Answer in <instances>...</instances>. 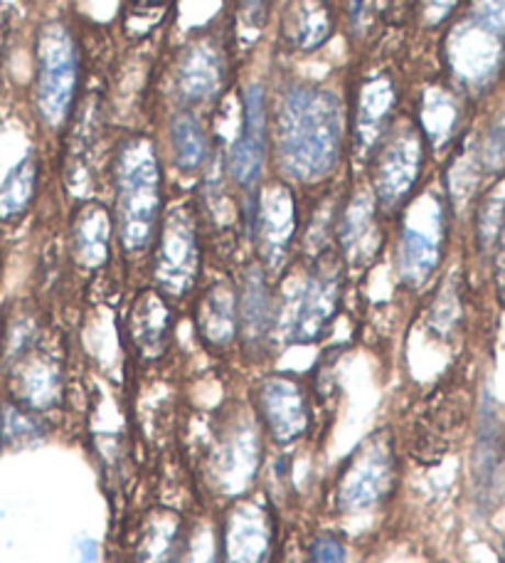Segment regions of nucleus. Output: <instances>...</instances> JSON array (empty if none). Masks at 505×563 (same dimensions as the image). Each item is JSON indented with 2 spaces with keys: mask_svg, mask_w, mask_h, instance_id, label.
Here are the masks:
<instances>
[{
  "mask_svg": "<svg viewBox=\"0 0 505 563\" xmlns=\"http://www.w3.org/2000/svg\"><path fill=\"white\" fill-rule=\"evenodd\" d=\"M501 561L505 563V544H503V551H501Z\"/></svg>",
  "mask_w": 505,
  "mask_h": 563,
  "instance_id": "40",
  "label": "nucleus"
},
{
  "mask_svg": "<svg viewBox=\"0 0 505 563\" xmlns=\"http://www.w3.org/2000/svg\"><path fill=\"white\" fill-rule=\"evenodd\" d=\"M79 551H82V563L97 561V541H82V544H79Z\"/></svg>",
  "mask_w": 505,
  "mask_h": 563,
  "instance_id": "39",
  "label": "nucleus"
},
{
  "mask_svg": "<svg viewBox=\"0 0 505 563\" xmlns=\"http://www.w3.org/2000/svg\"><path fill=\"white\" fill-rule=\"evenodd\" d=\"M170 154L180 174H198L210 164L212 144L207 126L198 117L195 109H180L170 117L168 124Z\"/></svg>",
  "mask_w": 505,
  "mask_h": 563,
  "instance_id": "26",
  "label": "nucleus"
},
{
  "mask_svg": "<svg viewBox=\"0 0 505 563\" xmlns=\"http://www.w3.org/2000/svg\"><path fill=\"white\" fill-rule=\"evenodd\" d=\"M126 5L131 10V15L148 18V15L164 13V10L170 5V0H126Z\"/></svg>",
  "mask_w": 505,
  "mask_h": 563,
  "instance_id": "37",
  "label": "nucleus"
},
{
  "mask_svg": "<svg viewBox=\"0 0 505 563\" xmlns=\"http://www.w3.org/2000/svg\"><path fill=\"white\" fill-rule=\"evenodd\" d=\"M195 329L202 344L225 351L239 339V289L235 282L215 279L195 305Z\"/></svg>",
  "mask_w": 505,
  "mask_h": 563,
  "instance_id": "18",
  "label": "nucleus"
},
{
  "mask_svg": "<svg viewBox=\"0 0 505 563\" xmlns=\"http://www.w3.org/2000/svg\"><path fill=\"white\" fill-rule=\"evenodd\" d=\"M271 554V515L261 501H239L225 527V563H267Z\"/></svg>",
  "mask_w": 505,
  "mask_h": 563,
  "instance_id": "20",
  "label": "nucleus"
},
{
  "mask_svg": "<svg viewBox=\"0 0 505 563\" xmlns=\"http://www.w3.org/2000/svg\"><path fill=\"white\" fill-rule=\"evenodd\" d=\"M447 69L463 92L481 95L496 82L505 65V37L476 20H461L444 43Z\"/></svg>",
  "mask_w": 505,
  "mask_h": 563,
  "instance_id": "9",
  "label": "nucleus"
},
{
  "mask_svg": "<svg viewBox=\"0 0 505 563\" xmlns=\"http://www.w3.org/2000/svg\"><path fill=\"white\" fill-rule=\"evenodd\" d=\"M10 368V394L13 404L27 410H47L57 404L59 388H63V376L55 358H49L40 351L27 349L25 354L8 361Z\"/></svg>",
  "mask_w": 505,
  "mask_h": 563,
  "instance_id": "19",
  "label": "nucleus"
},
{
  "mask_svg": "<svg viewBox=\"0 0 505 563\" xmlns=\"http://www.w3.org/2000/svg\"><path fill=\"white\" fill-rule=\"evenodd\" d=\"M227 85V53L220 37L198 35L180 49L173 67V92L186 109L210 104Z\"/></svg>",
  "mask_w": 505,
  "mask_h": 563,
  "instance_id": "14",
  "label": "nucleus"
},
{
  "mask_svg": "<svg viewBox=\"0 0 505 563\" xmlns=\"http://www.w3.org/2000/svg\"><path fill=\"white\" fill-rule=\"evenodd\" d=\"M239 289V339L249 349H265L274 336L277 301L269 277L259 265L249 267Z\"/></svg>",
  "mask_w": 505,
  "mask_h": 563,
  "instance_id": "21",
  "label": "nucleus"
},
{
  "mask_svg": "<svg viewBox=\"0 0 505 563\" xmlns=\"http://www.w3.org/2000/svg\"><path fill=\"white\" fill-rule=\"evenodd\" d=\"M176 563H217V539L207 525H200L190 534L186 549L176 556Z\"/></svg>",
  "mask_w": 505,
  "mask_h": 563,
  "instance_id": "32",
  "label": "nucleus"
},
{
  "mask_svg": "<svg viewBox=\"0 0 505 563\" xmlns=\"http://www.w3.org/2000/svg\"><path fill=\"white\" fill-rule=\"evenodd\" d=\"M380 210L370 186L358 188L348 196L336 218V250L346 267H368L382 247Z\"/></svg>",
  "mask_w": 505,
  "mask_h": 563,
  "instance_id": "15",
  "label": "nucleus"
},
{
  "mask_svg": "<svg viewBox=\"0 0 505 563\" xmlns=\"http://www.w3.org/2000/svg\"><path fill=\"white\" fill-rule=\"evenodd\" d=\"M131 339L136 349L148 358L164 354L173 331V311H170L168 297L158 289H144L131 305L128 317Z\"/></svg>",
  "mask_w": 505,
  "mask_h": 563,
  "instance_id": "22",
  "label": "nucleus"
},
{
  "mask_svg": "<svg viewBox=\"0 0 505 563\" xmlns=\"http://www.w3.org/2000/svg\"><path fill=\"white\" fill-rule=\"evenodd\" d=\"M414 124L427 141L429 151L447 148L461 126V107L457 95L447 87L431 85L422 92L417 102V114Z\"/></svg>",
  "mask_w": 505,
  "mask_h": 563,
  "instance_id": "24",
  "label": "nucleus"
},
{
  "mask_svg": "<svg viewBox=\"0 0 505 563\" xmlns=\"http://www.w3.org/2000/svg\"><path fill=\"white\" fill-rule=\"evenodd\" d=\"M202 265L200 218L188 203L168 208L154 240L156 289L168 299H180L195 289Z\"/></svg>",
  "mask_w": 505,
  "mask_h": 563,
  "instance_id": "8",
  "label": "nucleus"
},
{
  "mask_svg": "<svg viewBox=\"0 0 505 563\" xmlns=\"http://www.w3.org/2000/svg\"><path fill=\"white\" fill-rule=\"evenodd\" d=\"M274 0H237L239 23L247 30H265Z\"/></svg>",
  "mask_w": 505,
  "mask_h": 563,
  "instance_id": "34",
  "label": "nucleus"
},
{
  "mask_svg": "<svg viewBox=\"0 0 505 563\" xmlns=\"http://www.w3.org/2000/svg\"><path fill=\"white\" fill-rule=\"evenodd\" d=\"M40 438H43V428L33 410L18 406L13 400L0 406V445L23 448Z\"/></svg>",
  "mask_w": 505,
  "mask_h": 563,
  "instance_id": "30",
  "label": "nucleus"
},
{
  "mask_svg": "<svg viewBox=\"0 0 505 563\" xmlns=\"http://www.w3.org/2000/svg\"><path fill=\"white\" fill-rule=\"evenodd\" d=\"M164 213L166 176L156 139L131 134L114 156V228L126 255L154 245Z\"/></svg>",
  "mask_w": 505,
  "mask_h": 563,
  "instance_id": "2",
  "label": "nucleus"
},
{
  "mask_svg": "<svg viewBox=\"0 0 505 563\" xmlns=\"http://www.w3.org/2000/svg\"><path fill=\"white\" fill-rule=\"evenodd\" d=\"M346 265L338 250H321L313 255L306 273L291 282V289L277 305L274 334L287 344H313L326 336L338 317Z\"/></svg>",
  "mask_w": 505,
  "mask_h": 563,
  "instance_id": "3",
  "label": "nucleus"
},
{
  "mask_svg": "<svg viewBox=\"0 0 505 563\" xmlns=\"http://www.w3.org/2000/svg\"><path fill=\"white\" fill-rule=\"evenodd\" d=\"M427 141L414 124V119L395 122L370 164V190L382 218H397L402 208L417 196L419 180L427 161Z\"/></svg>",
  "mask_w": 505,
  "mask_h": 563,
  "instance_id": "6",
  "label": "nucleus"
},
{
  "mask_svg": "<svg viewBox=\"0 0 505 563\" xmlns=\"http://www.w3.org/2000/svg\"><path fill=\"white\" fill-rule=\"evenodd\" d=\"M392 479H395L392 445L382 435H372L362 442L338 477L336 505L346 515L372 509L390 495Z\"/></svg>",
  "mask_w": 505,
  "mask_h": 563,
  "instance_id": "13",
  "label": "nucleus"
},
{
  "mask_svg": "<svg viewBox=\"0 0 505 563\" xmlns=\"http://www.w3.org/2000/svg\"><path fill=\"white\" fill-rule=\"evenodd\" d=\"M269 95L261 82H249L242 97V122L227 156V176L242 194L255 196L269 161Z\"/></svg>",
  "mask_w": 505,
  "mask_h": 563,
  "instance_id": "10",
  "label": "nucleus"
},
{
  "mask_svg": "<svg viewBox=\"0 0 505 563\" xmlns=\"http://www.w3.org/2000/svg\"><path fill=\"white\" fill-rule=\"evenodd\" d=\"M82 85V49L63 20H49L35 37V107L47 129H63L72 119Z\"/></svg>",
  "mask_w": 505,
  "mask_h": 563,
  "instance_id": "4",
  "label": "nucleus"
},
{
  "mask_svg": "<svg viewBox=\"0 0 505 563\" xmlns=\"http://www.w3.org/2000/svg\"><path fill=\"white\" fill-rule=\"evenodd\" d=\"M395 269L407 289H422L437 273L449 233V200L439 190H424L402 208Z\"/></svg>",
  "mask_w": 505,
  "mask_h": 563,
  "instance_id": "5",
  "label": "nucleus"
},
{
  "mask_svg": "<svg viewBox=\"0 0 505 563\" xmlns=\"http://www.w3.org/2000/svg\"><path fill=\"white\" fill-rule=\"evenodd\" d=\"M496 291L501 305L505 307V228L501 230V235L496 240Z\"/></svg>",
  "mask_w": 505,
  "mask_h": 563,
  "instance_id": "38",
  "label": "nucleus"
},
{
  "mask_svg": "<svg viewBox=\"0 0 505 563\" xmlns=\"http://www.w3.org/2000/svg\"><path fill=\"white\" fill-rule=\"evenodd\" d=\"M400 89L390 73L368 75L356 87L348 109V148L360 161H370L382 139L395 126Z\"/></svg>",
  "mask_w": 505,
  "mask_h": 563,
  "instance_id": "12",
  "label": "nucleus"
},
{
  "mask_svg": "<svg viewBox=\"0 0 505 563\" xmlns=\"http://www.w3.org/2000/svg\"><path fill=\"white\" fill-rule=\"evenodd\" d=\"M279 178L313 186L336 174L348 151V107L336 89L289 79L269 109Z\"/></svg>",
  "mask_w": 505,
  "mask_h": 563,
  "instance_id": "1",
  "label": "nucleus"
},
{
  "mask_svg": "<svg viewBox=\"0 0 505 563\" xmlns=\"http://www.w3.org/2000/svg\"><path fill=\"white\" fill-rule=\"evenodd\" d=\"M249 422H242V428L229 430L225 440L220 442V455H217V477L222 487L235 492L247 487L245 482L255 477L257 457H259V440L255 430L247 428Z\"/></svg>",
  "mask_w": 505,
  "mask_h": 563,
  "instance_id": "27",
  "label": "nucleus"
},
{
  "mask_svg": "<svg viewBox=\"0 0 505 563\" xmlns=\"http://www.w3.org/2000/svg\"><path fill=\"white\" fill-rule=\"evenodd\" d=\"M471 416V398L461 386L439 388L412 418L407 450L419 462H437L457 445Z\"/></svg>",
  "mask_w": 505,
  "mask_h": 563,
  "instance_id": "11",
  "label": "nucleus"
},
{
  "mask_svg": "<svg viewBox=\"0 0 505 563\" xmlns=\"http://www.w3.org/2000/svg\"><path fill=\"white\" fill-rule=\"evenodd\" d=\"M348 551L343 547V541L330 537V534H321L313 539L311 544V563H346Z\"/></svg>",
  "mask_w": 505,
  "mask_h": 563,
  "instance_id": "35",
  "label": "nucleus"
},
{
  "mask_svg": "<svg viewBox=\"0 0 505 563\" xmlns=\"http://www.w3.org/2000/svg\"><path fill=\"white\" fill-rule=\"evenodd\" d=\"M111 238H114V218L109 210L89 200L77 210L72 220V255L79 267L97 269L109 260Z\"/></svg>",
  "mask_w": 505,
  "mask_h": 563,
  "instance_id": "23",
  "label": "nucleus"
},
{
  "mask_svg": "<svg viewBox=\"0 0 505 563\" xmlns=\"http://www.w3.org/2000/svg\"><path fill=\"white\" fill-rule=\"evenodd\" d=\"M505 472V435L501 430L498 413L491 408H483L481 430L476 440V452H473V479L481 501H491L496 497L498 487L503 485Z\"/></svg>",
  "mask_w": 505,
  "mask_h": 563,
  "instance_id": "25",
  "label": "nucleus"
},
{
  "mask_svg": "<svg viewBox=\"0 0 505 563\" xmlns=\"http://www.w3.org/2000/svg\"><path fill=\"white\" fill-rule=\"evenodd\" d=\"M473 20L505 37V0H473Z\"/></svg>",
  "mask_w": 505,
  "mask_h": 563,
  "instance_id": "33",
  "label": "nucleus"
},
{
  "mask_svg": "<svg viewBox=\"0 0 505 563\" xmlns=\"http://www.w3.org/2000/svg\"><path fill=\"white\" fill-rule=\"evenodd\" d=\"M180 541V521L170 511H160L150 525H146L144 534L136 547V563H176V547Z\"/></svg>",
  "mask_w": 505,
  "mask_h": 563,
  "instance_id": "29",
  "label": "nucleus"
},
{
  "mask_svg": "<svg viewBox=\"0 0 505 563\" xmlns=\"http://www.w3.org/2000/svg\"><path fill=\"white\" fill-rule=\"evenodd\" d=\"M476 154L481 161L483 174H501L505 168V119L493 122L483 139L476 144Z\"/></svg>",
  "mask_w": 505,
  "mask_h": 563,
  "instance_id": "31",
  "label": "nucleus"
},
{
  "mask_svg": "<svg viewBox=\"0 0 505 563\" xmlns=\"http://www.w3.org/2000/svg\"><path fill=\"white\" fill-rule=\"evenodd\" d=\"M40 186V158L27 154L20 164L10 168V174L0 180V220L10 223L25 216L37 196Z\"/></svg>",
  "mask_w": 505,
  "mask_h": 563,
  "instance_id": "28",
  "label": "nucleus"
},
{
  "mask_svg": "<svg viewBox=\"0 0 505 563\" xmlns=\"http://www.w3.org/2000/svg\"><path fill=\"white\" fill-rule=\"evenodd\" d=\"M330 0H287L279 20V37L296 55H313L336 33Z\"/></svg>",
  "mask_w": 505,
  "mask_h": 563,
  "instance_id": "17",
  "label": "nucleus"
},
{
  "mask_svg": "<svg viewBox=\"0 0 505 563\" xmlns=\"http://www.w3.org/2000/svg\"><path fill=\"white\" fill-rule=\"evenodd\" d=\"M247 228L257 247L259 267L267 277H279L287 269L301 233V210L294 188L284 178L269 180L247 198Z\"/></svg>",
  "mask_w": 505,
  "mask_h": 563,
  "instance_id": "7",
  "label": "nucleus"
},
{
  "mask_svg": "<svg viewBox=\"0 0 505 563\" xmlns=\"http://www.w3.org/2000/svg\"><path fill=\"white\" fill-rule=\"evenodd\" d=\"M257 410L279 445L299 440L308 428V400L299 380L269 376L257 386Z\"/></svg>",
  "mask_w": 505,
  "mask_h": 563,
  "instance_id": "16",
  "label": "nucleus"
},
{
  "mask_svg": "<svg viewBox=\"0 0 505 563\" xmlns=\"http://www.w3.org/2000/svg\"><path fill=\"white\" fill-rule=\"evenodd\" d=\"M459 0H422V23L427 27H437L447 20Z\"/></svg>",
  "mask_w": 505,
  "mask_h": 563,
  "instance_id": "36",
  "label": "nucleus"
}]
</instances>
